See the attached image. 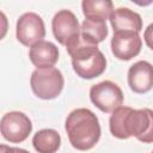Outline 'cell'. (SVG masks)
Listing matches in <instances>:
<instances>
[{
	"label": "cell",
	"instance_id": "obj_1",
	"mask_svg": "<svg viewBox=\"0 0 153 153\" xmlns=\"http://www.w3.org/2000/svg\"><path fill=\"white\" fill-rule=\"evenodd\" d=\"M110 133L121 140L135 136L143 143L153 142V110L120 106L109 120Z\"/></svg>",
	"mask_w": 153,
	"mask_h": 153
},
{
	"label": "cell",
	"instance_id": "obj_2",
	"mask_svg": "<svg viewBox=\"0 0 153 153\" xmlns=\"http://www.w3.org/2000/svg\"><path fill=\"white\" fill-rule=\"evenodd\" d=\"M71 145L78 151H88L96 146L100 137L98 117L86 108L73 110L65 124Z\"/></svg>",
	"mask_w": 153,
	"mask_h": 153
},
{
	"label": "cell",
	"instance_id": "obj_3",
	"mask_svg": "<svg viewBox=\"0 0 153 153\" xmlns=\"http://www.w3.org/2000/svg\"><path fill=\"white\" fill-rule=\"evenodd\" d=\"M72 57L74 72L82 79H93L104 73L106 68V59L96 44L80 41L67 50Z\"/></svg>",
	"mask_w": 153,
	"mask_h": 153
},
{
	"label": "cell",
	"instance_id": "obj_4",
	"mask_svg": "<svg viewBox=\"0 0 153 153\" xmlns=\"http://www.w3.org/2000/svg\"><path fill=\"white\" fill-rule=\"evenodd\" d=\"M63 75L55 67L35 69L30 78L31 90L41 99H54L63 88Z\"/></svg>",
	"mask_w": 153,
	"mask_h": 153
},
{
	"label": "cell",
	"instance_id": "obj_5",
	"mask_svg": "<svg viewBox=\"0 0 153 153\" xmlns=\"http://www.w3.org/2000/svg\"><path fill=\"white\" fill-rule=\"evenodd\" d=\"M51 29L55 39L66 47V49H71L80 41V26L75 14L69 10L59 11L53 20Z\"/></svg>",
	"mask_w": 153,
	"mask_h": 153
},
{
	"label": "cell",
	"instance_id": "obj_6",
	"mask_svg": "<svg viewBox=\"0 0 153 153\" xmlns=\"http://www.w3.org/2000/svg\"><path fill=\"white\" fill-rule=\"evenodd\" d=\"M91 102L103 112H112L123 103V92L110 80H104L90 88Z\"/></svg>",
	"mask_w": 153,
	"mask_h": 153
},
{
	"label": "cell",
	"instance_id": "obj_7",
	"mask_svg": "<svg viewBox=\"0 0 153 153\" xmlns=\"http://www.w3.org/2000/svg\"><path fill=\"white\" fill-rule=\"evenodd\" d=\"M1 135L12 143H19L27 139L32 130L30 118L20 111H10L1 117Z\"/></svg>",
	"mask_w": 153,
	"mask_h": 153
},
{
	"label": "cell",
	"instance_id": "obj_8",
	"mask_svg": "<svg viewBox=\"0 0 153 153\" xmlns=\"http://www.w3.org/2000/svg\"><path fill=\"white\" fill-rule=\"evenodd\" d=\"M17 39L26 47H32L33 44L43 41L45 36L44 22L35 12H26L22 14L17 20L16 26Z\"/></svg>",
	"mask_w": 153,
	"mask_h": 153
},
{
	"label": "cell",
	"instance_id": "obj_9",
	"mask_svg": "<svg viewBox=\"0 0 153 153\" xmlns=\"http://www.w3.org/2000/svg\"><path fill=\"white\" fill-rule=\"evenodd\" d=\"M142 41L137 32L121 31L114 32L111 38V51L118 60L129 61L141 51Z\"/></svg>",
	"mask_w": 153,
	"mask_h": 153
},
{
	"label": "cell",
	"instance_id": "obj_10",
	"mask_svg": "<svg viewBox=\"0 0 153 153\" xmlns=\"http://www.w3.org/2000/svg\"><path fill=\"white\" fill-rule=\"evenodd\" d=\"M128 85L135 93H146L153 87V65L137 61L128 71Z\"/></svg>",
	"mask_w": 153,
	"mask_h": 153
},
{
	"label": "cell",
	"instance_id": "obj_11",
	"mask_svg": "<svg viewBox=\"0 0 153 153\" xmlns=\"http://www.w3.org/2000/svg\"><path fill=\"white\" fill-rule=\"evenodd\" d=\"M29 57L33 66L37 69L53 67L59 60V49L57 47L49 41H41L29 50Z\"/></svg>",
	"mask_w": 153,
	"mask_h": 153
},
{
	"label": "cell",
	"instance_id": "obj_12",
	"mask_svg": "<svg viewBox=\"0 0 153 153\" xmlns=\"http://www.w3.org/2000/svg\"><path fill=\"white\" fill-rule=\"evenodd\" d=\"M109 20L114 32L133 31L139 33L142 30L141 16L137 12H134L127 7H118L114 10Z\"/></svg>",
	"mask_w": 153,
	"mask_h": 153
},
{
	"label": "cell",
	"instance_id": "obj_13",
	"mask_svg": "<svg viewBox=\"0 0 153 153\" xmlns=\"http://www.w3.org/2000/svg\"><path fill=\"white\" fill-rule=\"evenodd\" d=\"M81 38L91 44H98L103 42L108 36V26L105 20L86 18L80 26Z\"/></svg>",
	"mask_w": 153,
	"mask_h": 153
},
{
	"label": "cell",
	"instance_id": "obj_14",
	"mask_svg": "<svg viewBox=\"0 0 153 153\" xmlns=\"http://www.w3.org/2000/svg\"><path fill=\"white\" fill-rule=\"evenodd\" d=\"M60 145L61 136L54 129L38 130L32 137V146L38 153H55Z\"/></svg>",
	"mask_w": 153,
	"mask_h": 153
},
{
	"label": "cell",
	"instance_id": "obj_15",
	"mask_svg": "<svg viewBox=\"0 0 153 153\" xmlns=\"http://www.w3.org/2000/svg\"><path fill=\"white\" fill-rule=\"evenodd\" d=\"M81 8L86 18L106 20L114 12V4L110 0H84Z\"/></svg>",
	"mask_w": 153,
	"mask_h": 153
},
{
	"label": "cell",
	"instance_id": "obj_16",
	"mask_svg": "<svg viewBox=\"0 0 153 153\" xmlns=\"http://www.w3.org/2000/svg\"><path fill=\"white\" fill-rule=\"evenodd\" d=\"M143 38H145L147 47L153 50V23L146 27V30L143 32Z\"/></svg>",
	"mask_w": 153,
	"mask_h": 153
},
{
	"label": "cell",
	"instance_id": "obj_17",
	"mask_svg": "<svg viewBox=\"0 0 153 153\" xmlns=\"http://www.w3.org/2000/svg\"><path fill=\"white\" fill-rule=\"evenodd\" d=\"M0 153H30V152H27L26 149H23V148H18V147H10L6 145H1Z\"/></svg>",
	"mask_w": 153,
	"mask_h": 153
},
{
	"label": "cell",
	"instance_id": "obj_18",
	"mask_svg": "<svg viewBox=\"0 0 153 153\" xmlns=\"http://www.w3.org/2000/svg\"><path fill=\"white\" fill-rule=\"evenodd\" d=\"M152 153H153V152H152Z\"/></svg>",
	"mask_w": 153,
	"mask_h": 153
}]
</instances>
